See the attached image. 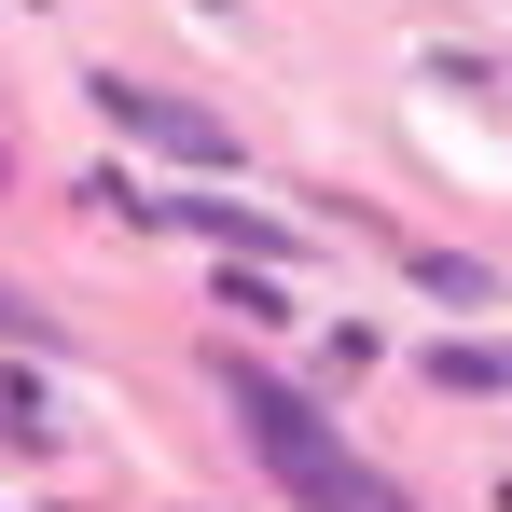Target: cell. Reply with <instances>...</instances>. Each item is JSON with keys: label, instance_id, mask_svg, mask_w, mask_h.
I'll return each instance as SVG.
<instances>
[{"label": "cell", "instance_id": "1", "mask_svg": "<svg viewBox=\"0 0 512 512\" xmlns=\"http://www.w3.org/2000/svg\"><path fill=\"white\" fill-rule=\"evenodd\" d=\"M208 388L236 402L250 457H263L305 512H416V499H402V485H388V471H374L333 416H319V402H305V388H291V374H263V360H236V346H208Z\"/></svg>", "mask_w": 512, "mask_h": 512}, {"label": "cell", "instance_id": "2", "mask_svg": "<svg viewBox=\"0 0 512 512\" xmlns=\"http://www.w3.org/2000/svg\"><path fill=\"white\" fill-rule=\"evenodd\" d=\"M84 97L125 125V139H153V153H180V167H222V180H236V125H222V111H194V97L139 84V70H84Z\"/></svg>", "mask_w": 512, "mask_h": 512}, {"label": "cell", "instance_id": "3", "mask_svg": "<svg viewBox=\"0 0 512 512\" xmlns=\"http://www.w3.org/2000/svg\"><path fill=\"white\" fill-rule=\"evenodd\" d=\"M139 222H180V236H208V250H236V263H291L305 250L291 222H263V208H236V194H139Z\"/></svg>", "mask_w": 512, "mask_h": 512}, {"label": "cell", "instance_id": "4", "mask_svg": "<svg viewBox=\"0 0 512 512\" xmlns=\"http://www.w3.org/2000/svg\"><path fill=\"white\" fill-rule=\"evenodd\" d=\"M429 388H457V402H499V388H512V346H429Z\"/></svg>", "mask_w": 512, "mask_h": 512}, {"label": "cell", "instance_id": "5", "mask_svg": "<svg viewBox=\"0 0 512 512\" xmlns=\"http://www.w3.org/2000/svg\"><path fill=\"white\" fill-rule=\"evenodd\" d=\"M0 346H28V360H56V346H70V319H56V305H28V291L0 277Z\"/></svg>", "mask_w": 512, "mask_h": 512}, {"label": "cell", "instance_id": "6", "mask_svg": "<svg viewBox=\"0 0 512 512\" xmlns=\"http://www.w3.org/2000/svg\"><path fill=\"white\" fill-rule=\"evenodd\" d=\"M0 443H28V457H56V416H42V388H28V374H0Z\"/></svg>", "mask_w": 512, "mask_h": 512}, {"label": "cell", "instance_id": "7", "mask_svg": "<svg viewBox=\"0 0 512 512\" xmlns=\"http://www.w3.org/2000/svg\"><path fill=\"white\" fill-rule=\"evenodd\" d=\"M416 291H443V305H485L499 277H485V263H471V250H416Z\"/></svg>", "mask_w": 512, "mask_h": 512}, {"label": "cell", "instance_id": "8", "mask_svg": "<svg viewBox=\"0 0 512 512\" xmlns=\"http://www.w3.org/2000/svg\"><path fill=\"white\" fill-rule=\"evenodd\" d=\"M222 305H236V319H277L291 291H277V263H236V277H222Z\"/></svg>", "mask_w": 512, "mask_h": 512}, {"label": "cell", "instance_id": "9", "mask_svg": "<svg viewBox=\"0 0 512 512\" xmlns=\"http://www.w3.org/2000/svg\"><path fill=\"white\" fill-rule=\"evenodd\" d=\"M0 180H14V167H0Z\"/></svg>", "mask_w": 512, "mask_h": 512}, {"label": "cell", "instance_id": "10", "mask_svg": "<svg viewBox=\"0 0 512 512\" xmlns=\"http://www.w3.org/2000/svg\"><path fill=\"white\" fill-rule=\"evenodd\" d=\"M499 512H512V499H499Z\"/></svg>", "mask_w": 512, "mask_h": 512}]
</instances>
